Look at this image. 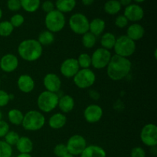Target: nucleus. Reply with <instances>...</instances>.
I'll return each mask as SVG.
<instances>
[{"instance_id": "obj_1", "label": "nucleus", "mask_w": 157, "mask_h": 157, "mask_svg": "<svg viewBox=\"0 0 157 157\" xmlns=\"http://www.w3.org/2000/svg\"><path fill=\"white\" fill-rule=\"evenodd\" d=\"M107 68V74L110 80L119 81L124 79L131 71L132 63L128 58L118 55H112Z\"/></svg>"}, {"instance_id": "obj_2", "label": "nucleus", "mask_w": 157, "mask_h": 157, "mask_svg": "<svg viewBox=\"0 0 157 157\" xmlns=\"http://www.w3.org/2000/svg\"><path fill=\"white\" fill-rule=\"evenodd\" d=\"M17 51L21 59L28 62H34L41 57L43 47L36 39L29 38L19 43Z\"/></svg>"}, {"instance_id": "obj_3", "label": "nucleus", "mask_w": 157, "mask_h": 157, "mask_svg": "<svg viewBox=\"0 0 157 157\" xmlns=\"http://www.w3.org/2000/svg\"><path fill=\"white\" fill-rule=\"evenodd\" d=\"M45 121V117L41 111L31 110L24 114L21 126L27 131L35 132L42 129Z\"/></svg>"}, {"instance_id": "obj_4", "label": "nucleus", "mask_w": 157, "mask_h": 157, "mask_svg": "<svg viewBox=\"0 0 157 157\" xmlns=\"http://www.w3.org/2000/svg\"><path fill=\"white\" fill-rule=\"evenodd\" d=\"M59 96L58 94L44 90L37 98V106L39 111L43 113H51L58 107Z\"/></svg>"}, {"instance_id": "obj_5", "label": "nucleus", "mask_w": 157, "mask_h": 157, "mask_svg": "<svg viewBox=\"0 0 157 157\" xmlns=\"http://www.w3.org/2000/svg\"><path fill=\"white\" fill-rule=\"evenodd\" d=\"M66 18L63 13L59 11L53 10L47 13L44 18V25L48 31L52 33H57L64 29L65 27Z\"/></svg>"}, {"instance_id": "obj_6", "label": "nucleus", "mask_w": 157, "mask_h": 157, "mask_svg": "<svg viewBox=\"0 0 157 157\" xmlns=\"http://www.w3.org/2000/svg\"><path fill=\"white\" fill-rule=\"evenodd\" d=\"M113 49L116 55L128 58L136 52V44L127 35H121L117 38Z\"/></svg>"}, {"instance_id": "obj_7", "label": "nucleus", "mask_w": 157, "mask_h": 157, "mask_svg": "<svg viewBox=\"0 0 157 157\" xmlns=\"http://www.w3.org/2000/svg\"><path fill=\"white\" fill-rule=\"evenodd\" d=\"M73 82L79 89H87L96 82V75L90 68L80 69L74 76Z\"/></svg>"}, {"instance_id": "obj_8", "label": "nucleus", "mask_w": 157, "mask_h": 157, "mask_svg": "<svg viewBox=\"0 0 157 157\" xmlns=\"http://www.w3.org/2000/svg\"><path fill=\"white\" fill-rule=\"evenodd\" d=\"M90 21L85 15L82 13H75L70 17L68 20V25L74 33L83 35L89 32Z\"/></svg>"}, {"instance_id": "obj_9", "label": "nucleus", "mask_w": 157, "mask_h": 157, "mask_svg": "<svg viewBox=\"0 0 157 157\" xmlns=\"http://www.w3.org/2000/svg\"><path fill=\"white\" fill-rule=\"evenodd\" d=\"M111 52L110 51L104 49L103 48H97L93 52L91 58V66L97 70L106 68L111 59Z\"/></svg>"}, {"instance_id": "obj_10", "label": "nucleus", "mask_w": 157, "mask_h": 157, "mask_svg": "<svg viewBox=\"0 0 157 157\" xmlns=\"http://www.w3.org/2000/svg\"><path fill=\"white\" fill-rule=\"evenodd\" d=\"M87 146V140L81 134H74L67 141V152L75 156H80Z\"/></svg>"}, {"instance_id": "obj_11", "label": "nucleus", "mask_w": 157, "mask_h": 157, "mask_svg": "<svg viewBox=\"0 0 157 157\" xmlns=\"http://www.w3.org/2000/svg\"><path fill=\"white\" fill-rule=\"evenodd\" d=\"M140 140L143 144L149 147L157 145V127L154 124H147L140 131Z\"/></svg>"}, {"instance_id": "obj_12", "label": "nucleus", "mask_w": 157, "mask_h": 157, "mask_svg": "<svg viewBox=\"0 0 157 157\" xmlns=\"http://www.w3.org/2000/svg\"><path fill=\"white\" fill-rule=\"evenodd\" d=\"M84 118L88 124H96L103 117L104 110L98 104H90L84 110Z\"/></svg>"}, {"instance_id": "obj_13", "label": "nucleus", "mask_w": 157, "mask_h": 157, "mask_svg": "<svg viewBox=\"0 0 157 157\" xmlns=\"http://www.w3.org/2000/svg\"><path fill=\"white\" fill-rule=\"evenodd\" d=\"M80 69L78 61L74 58L64 60L60 66V72L66 78H73Z\"/></svg>"}, {"instance_id": "obj_14", "label": "nucleus", "mask_w": 157, "mask_h": 157, "mask_svg": "<svg viewBox=\"0 0 157 157\" xmlns=\"http://www.w3.org/2000/svg\"><path fill=\"white\" fill-rule=\"evenodd\" d=\"M18 57L12 53L6 54L0 58V69L5 73H12L18 67Z\"/></svg>"}, {"instance_id": "obj_15", "label": "nucleus", "mask_w": 157, "mask_h": 157, "mask_svg": "<svg viewBox=\"0 0 157 157\" xmlns=\"http://www.w3.org/2000/svg\"><path fill=\"white\" fill-rule=\"evenodd\" d=\"M124 15L129 21L137 23L144 17V10L139 4H130L125 7Z\"/></svg>"}, {"instance_id": "obj_16", "label": "nucleus", "mask_w": 157, "mask_h": 157, "mask_svg": "<svg viewBox=\"0 0 157 157\" xmlns=\"http://www.w3.org/2000/svg\"><path fill=\"white\" fill-rule=\"evenodd\" d=\"M43 85L45 90L57 94L61 90V80L56 74L48 73L43 78Z\"/></svg>"}, {"instance_id": "obj_17", "label": "nucleus", "mask_w": 157, "mask_h": 157, "mask_svg": "<svg viewBox=\"0 0 157 157\" xmlns=\"http://www.w3.org/2000/svg\"><path fill=\"white\" fill-rule=\"evenodd\" d=\"M18 90L24 94L32 93L35 87V82L32 76L29 75H20L17 80Z\"/></svg>"}, {"instance_id": "obj_18", "label": "nucleus", "mask_w": 157, "mask_h": 157, "mask_svg": "<svg viewBox=\"0 0 157 157\" xmlns=\"http://www.w3.org/2000/svg\"><path fill=\"white\" fill-rule=\"evenodd\" d=\"M145 35V29L144 26L139 23H133L128 26L127 29V36L133 41L142 39Z\"/></svg>"}, {"instance_id": "obj_19", "label": "nucleus", "mask_w": 157, "mask_h": 157, "mask_svg": "<svg viewBox=\"0 0 157 157\" xmlns=\"http://www.w3.org/2000/svg\"><path fill=\"white\" fill-rule=\"evenodd\" d=\"M75 106V101L73 97L69 94L63 95L59 97L58 107L62 113H68L74 110Z\"/></svg>"}, {"instance_id": "obj_20", "label": "nucleus", "mask_w": 157, "mask_h": 157, "mask_svg": "<svg viewBox=\"0 0 157 157\" xmlns=\"http://www.w3.org/2000/svg\"><path fill=\"white\" fill-rule=\"evenodd\" d=\"M67 117L64 113H55L48 119V126L53 130H60L66 125Z\"/></svg>"}, {"instance_id": "obj_21", "label": "nucleus", "mask_w": 157, "mask_h": 157, "mask_svg": "<svg viewBox=\"0 0 157 157\" xmlns=\"http://www.w3.org/2000/svg\"><path fill=\"white\" fill-rule=\"evenodd\" d=\"M80 156L81 157H107V153L100 146L89 145L86 147Z\"/></svg>"}, {"instance_id": "obj_22", "label": "nucleus", "mask_w": 157, "mask_h": 157, "mask_svg": "<svg viewBox=\"0 0 157 157\" xmlns=\"http://www.w3.org/2000/svg\"><path fill=\"white\" fill-rule=\"evenodd\" d=\"M105 28L106 23L104 19L101 18H95L90 21L89 32L97 37L102 35V33L105 30Z\"/></svg>"}, {"instance_id": "obj_23", "label": "nucleus", "mask_w": 157, "mask_h": 157, "mask_svg": "<svg viewBox=\"0 0 157 157\" xmlns=\"http://www.w3.org/2000/svg\"><path fill=\"white\" fill-rule=\"evenodd\" d=\"M15 147L20 153H30L33 150L34 144L32 140L28 136H20Z\"/></svg>"}, {"instance_id": "obj_24", "label": "nucleus", "mask_w": 157, "mask_h": 157, "mask_svg": "<svg viewBox=\"0 0 157 157\" xmlns=\"http://www.w3.org/2000/svg\"><path fill=\"white\" fill-rule=\"evenodd\" d=\"M76 4V0H56L55 6L56 10L64 14L72 12L75 9Z\"/></svg>"}, {"instance_id": "obj_25", "label": "nucleus", "mask_w": 157, "mask_h": 157, "mask_svg": "<svg viewBox=\"0 0 157 157\" xmlns=\"http://www.w3.org/2000/svg\"><path fill=\"white\" fill-rule=\"evenodd\" d=\"M116 40L117 38L114 34L111 33V32H106L101 36L100 43H101L103 48L110 51L113 49L114 44L116 43Z\"/></svg>"}, {"instance_id": "obj_26", "label": "nucleus", "mask_w": 157, "mask_h": 157, "mask_svg": "<svg viewBox=\"0 0 157 157\" xmlns=\"http://www.w3.org/2000/svg\"><path fill=\"white\" fill-rule=\"evenodd\" d=\"M8 120L10 122V124H13L15 126L21 125L23 117H24V113L19 109L13 108L11 109L8 112Z\"/></svg>"}, {"instance_id": "obj_27", "label": "nucleus", "mask_w": 157, "mask_h": 157, "mask_svg": "<svg viewBox=\"0 0 157 157\" xmlns=\"http://www.w3.org/2000/svg\"><path fill=\"white\" fill-rule=\"evenodd\" d=\"M121 3L119 0H108L104 6V12L110 15H114L119 13L121 10Z\"/></svg>"}, {"instance_id": "obj_28", "label": "nucleus", "mask_w": 157, "mask_h": 157, "mask_svg": "<svg viewBox=\"0 0 157 157\" xmlns=\"http://www.w3.org/2000/svg\"><path fill=\"white\" fill-rule=\"evenodd\" d=\"M21 6L29 13L35 12L41 6V0H20Z\"/></svg>"}, {"instance_id": "obj_29", "label": "nucleus", "mask_w": 157, "mask_h": 157, "mask_svg": "<svg viewBox=\"0 0 157 157\" xmlns=\"http://www.w3.org/2000/svg\"><path fill=\"white\" fill-rule=\"evenodd\" d=\"M37 41L41 44L42 47L43 46H48L53 44L55 41V35H54V33L48 30L43 31L38 35Z\"/></svg>"}, {"instance_id": "obj_30", "label": "nucleus", "mask_w": 157, "mask_h": 157, "mask_svg": "<svg viewBox=\"0 0 157 157\" xmlns=\"http://www.w3.org/2000/svg\"><path fill=\"white\" fill-rule=\"evenodd\" d=\"M81 42L83 46L87 49H90L94 48L97 42V37L90 32H86L85 34L82 35L81 38Z\"/></svg>"}, {"instance_id": "obj_31", "label": "nucleus", "mask_w": 157, "mask_h": 157, "mask_svg": "<svg viewBox=\"0 0 157 157\" xmlns=\"http://www.w3.org/2000/svg\"><path fill=\"white\" fill-rule=\"evenodd\" d=\"M77 61L81 69L90 68L91 66V58L90 55L87 53H81L78 56Z\"/></svg>"}, {"instance_id": "obj_32", "label": "nucleus", "mask_w": 157, "mask_h": 157, "mask_svg": "<svg viewBox=\"0 0 157 157\" xmlns=\"http://www.w3.org/2000/svg\"><path fill=\"white\" fill-rule=\"evenodd\" d=\"M14 31V27L12 25L9 21H0V36L6 37L10 36Z\"/></svg>"}, {"instance_id": "obj_33", "label": "nucleus", "mask_w": 157, "mask_h": 157, "mask_svg": "<svg viewBox=\"0 0 157 157\" xmlns=\"http://www.w3.org/2000/svg\"><path fill=\"white\" fill-rule=\"evenodd\" d=\"M13 153L12 147L5 142L0 140V157H12Z\"/></svg>"}, {"instance_id": "obj_34", "label": "nucleus", "mask_w": 157, "mask_h": 157, "mask_svg": "<svg viewBox=\"0 0 157 157\" xmlns=\"http://www.w3.org/2000/svg\"><path fill=\"white\" fill-rule=\"evenodd\" d=\"M20 136L17 132L14 131V130H9V133L5 136L4 141L12 147V146H15Z\"/></svg>"}, {"instance_id": "obj_35", "label": "nucleus", "mask_w": 157, "mask_h": 157, "mask_svg": "<svg viewBox=\"0 0 157 157\" xmlns=\"http://www.w3.org/2000/svg\"><path fill=\"white\" fill-rule=\"evenodd\" d=\"M9 21H10L12 25L14 27V29L15 28H19L24 24L25 18L21 14H15V15H13L11 17Z\"/></svg>"}, {"instance_id": "obj_36", "label": "nucleus", "mask_w": 157, "mask_h": 157, "mask_svg": "<svg viewBox=\"0 0 157 157\" xmlns=\"http://www.w3.org/2000/svg\"><path fill=\"white\" fill-rule=\"evenodd\" d=\"M53 153L57 157L64 156V155L68 153L66 144H58L57 145H55V147L53 149Z\"/></svg>"}, {"instance_id": "obj_37", "label": "nucleus", "mask_w": 157, "mask_h": 157, "mask_svg": "<svg viewBox=\"0 0 157 157\" xmlns=\"http://www.w3.org/2000/svg\"><path fill=\"white\" fill-rule=\"evenodd\" d=\"M129 21L124 15H119L115 18L114 24L118 29H124L128 25Z\"/></svg>"}, {"instance_id": "obj_38", "label": "nucleus", "mask_w": 157, "mask_h": 157, "mask_svg": "<svg viewBox=\"0 0 157 157\" xmlns=\"http://www.w3.org/2000/svg\"><path fill=\"white\" fill-rule=\"evenodd\" d=\"M11 100V96L4 90L0 89V107H4L8 105Z\"/></svg>"}, {"instance_id": "obj_39", "label": "nucleus", "mask_w": 157, "mask_h": 157, "mask_svg": "<svg viewBox=\"0 0 157 157\" xmlns=\"http://www.w3.org/2000/svg\"><path fill=\"white\" fill-rule=\"evenodd\" d=\"M7 8L12 12H17L21 9L20 0H8Z\"/></svg>"}, {"instance_id": "obj_40", "label": "nucleus", "mask_w": 157, "mask_h": 157, "mask_svg": "<svg viewBox=\"0 0 157 157\" xmlns=\"http://www.w3.org/2000/svg\"><path fill=\"white\" fill-rule=\"evenodd\" d=\"M130 157H146V151L143 147H135L130 151Z\"/></svg>"}, {"instance_id": "obj_41", "label": "nucleus", "mask_w": 157, "mask_h": 157, "mask_svg": "<svg viewBox=\"0 0 157 157\" xmlns=\"http://www.w3.org/2000/svg\"><path fill=\"white\" fill-rule=\"evenodd\" d=\"M10 130V127H9V123L6 121H0V138H4L5 136L9 133Z\"/></svg>"}, {"instance_id": "obj_42", "label": "nucleus", "mask_w": 157, "mask_h": 157, "mask_svg": "<svg viewBox=\"0 0 157 157\" xmlns=\"http://www.w3.org/2000/svg\"><path fill=\"white\" fill-rule=\"evenodd\" d=\"M55 4L51 0H46L44 2L41 4V9L42 10L45 12L46 14L49 13V12H52L53 10H55Z\"/></svg>"}, {"instance_id": "obj_43", "label": "nucleus", "mask_w": 157, "mask_h": 157, "mask_svg": "<svg viewBox=\"0 0 157 157\" xmlns=\"http://www.w3.org/2000/svg\"><path fill=\"white\" fill-rule=\"evenodd\" d=\"M132 1H133V0H119L121 6H125V7H127V6L132 4Z\"/></svg>"}, {"instance_id": "obj_44", "label": "nucleus", "mask_w": 157, "mask_h": 157, "mask_svg": "<svg viewBox=\"0 0 157 157\" xmlns=\"http://www.w3.org/2000/svg\"><path fill=\"white\" fill-rule=\"evenodd\" d=\"M82 2L83 5L86 6H91L94 2V0H81Z\"/></svg>"}, {"instance_id": "obj_45", "label": "nucleus", "mask_w": 157, "mask_h": 157, "mask_svg": "<svg viewBox=\"0 0 157 157\" xmlns=\"http://www.w3.org/2000/svg\"><path fill=\"white\" fill-rule=\"evenodd\" d=\"M17 157H32L30 153H19Z\"/></svg>"}, {"instance_id": "obj_46", "label": "nucleus", "mask_w": 157, "mask_h": 157, "mask_svg": "<svg viewBox=\"0 0 157 157\" xmlns=\"http://www.w3.org/2000/svg\"><path fill=\"white\" fill-rule=\"evenodd\" d=\"M133 1L136 2V3H143L144 2H145V0H133Z\"/></svg>"}, {"instance_id": "obj_47", "label": "nucleus", "mask_w": 157, "mask_h": 157, "mask_svg": "<svg viewBox=\"0 0 157 157\" xmlns=\"http://www.w3.org/2000/svg\"><path fill=\"white\" fill-rule=\"evenodd\" d=\"M62 157H75V156H74L73 155L70 154V153H67V154L64 155V156H62Z\"/></svg>"}, {"instance_id": "obj_48", "label": "nucleus", "mask_w": 157, "mask_h": 157, "mask_svg": "<svg viewBox=\"0 0 157 157\" xmlns=\"http://www.w3.org/2000/svg\"><path fill=\"white\" fill-rule=\"evenodd\" d=\"M2 117H3V114H2V113L1 110H0V121H2Z\"/></svg>"}, {"instance_id": "obj_49", "label": "nucleus", "mask_w": 157, "mask_h": 157, "mask_svg": "<svg viewBox=\"0 0 157 157\" xmlns=\"http://www.w3.org/2000/svg\"><path fill=\"white\" fill-rule=\"evenodd\" d=\"M2 9L0 8V19L2 18Z\"/></svg>"}, {"instance_id": "obj_50", "label": "nucleus", "mask_w": 157, "mask_h": 157, "mask_svg": "<svg viewBox=\"0 0 157 157\" xmlns=\"http://www.w3.org/2000/svg\"><path fill=\"white\" fill-rule=\"evenodd\" d=\"M156 52H157V51H156V49H155V52H154V56H155V58H156Z\"/></svg>"}, {"instance_id": "obj_51", "label": "nucleus", "mask_w": 157, "mask_h": 157, "mask_svg": "<svg viewBox=\"0 0 157 157\" xmlns=\"http://www.w3.org/2000/svg\"><path fill=\"white\" fill-rule=\"evenodd\" d=\"M1 84H2V82H1V79H0V87H1Z\"/></svg>"}, {"instance_id": "obj_52", "label": "nucleus", "mask_w": 157, "mask_h": 157, "mask_svg": "<svg viewBox=\"0 0 157 157\" xmlns=\"http://www.w3.org/2000/svg\"><path fill=\"white\" fill-rule=\"evenodd\" d=\"M51 1H52V0H51Z\"/></svg>"}]
</instances>
